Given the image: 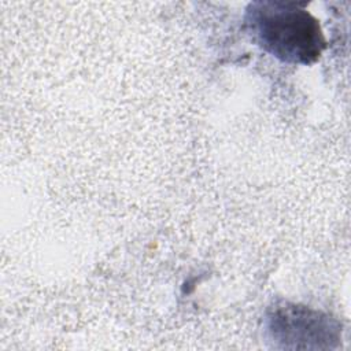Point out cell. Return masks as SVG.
<instances>
[{
    "mask_svg": "<svg viewBox=\"0 0 351 351\" xmlns=\"http://www.w3.org/2000/svg\"><path fill=\"white\" fill-rule=\"evenodd\" d=\"M245 26L263 51L287 63H314L326 45L318 21L293 1L251 3Z\"/></svg>",
    "mask_w": 351,
    "mask_h": 351,
    "instance_id": "6da1fadb",
    "label": "cell"
}]
</instances>
